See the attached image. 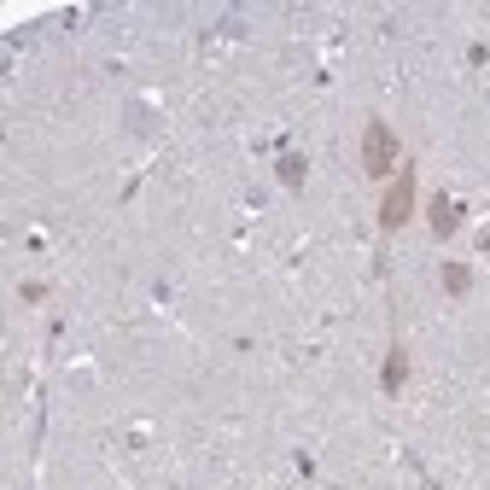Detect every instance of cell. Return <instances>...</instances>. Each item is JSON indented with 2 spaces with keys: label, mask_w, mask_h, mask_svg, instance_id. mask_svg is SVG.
<instances>
[{
  "label": "cell",
  "mask_w": 490,
  "mask_h": 490,
  "mask_svg": "<svg viewBox=\"0 0 490 490\" xmlns=\"http://www.w3.org/2000/svg\"><path fill=\"white\" fill-rule=\"evenodd\" d=\"M455 222H461V205H455V199H438V205H432V228H438V234H450Z\"/></svg>",
  "instance_id": "3957f363"
},
{
  "label": "cell",
  "mask_w": 490,
  "mask_h": 490,
  "mask_svg": "<svg viewBox=\"0 0 490 490\" xmlns=\"http://www.w3.org/2000/svg\"><path fill=\"white\" fill-rule=\"evenodd\" d=\"M281 181H286V187H304V158H286V163H281Z\"/></svg>",
  "instance_id": "277c9868"
},
{
  "label": "cell",
  "mask_w": 490,
  "mask_h": 490,
  "mask_svg": "<svg viewBox=\"0 0 490 490\" xmlns=\"http://www.w3.org/2000/svg\"><path fill=\"white\" fill-rule=\"evenodd\" d=\"M397 380H403V350L391 356V368H385V391H397Z\"/></svg>",
  "instance_id": "5b68a950"
},
{
  "label": "cell",
  "mask_w": 490,
  "mask_h": 490,
  "mask_svg": "<svg viewBox=\"0 0 490 490\" xmlns=\"http://www.w3.org/2000/svg\"><path fill=\"white\" fill-rule=\"evenodd\" d=\"M444 286L450 292H467V269H444Z\"/></svg>",
  "instance_id": "8992f818"
},
{
  "label": "cell",
  "mask_w": 490,
  "mask_h": 490,
  "mask_svg": "<svg viewBox=\"0 0 490 490\" xmlns=\"http://www.w3.org/2000/svg\"><path fill=\"white\" fill-rule=\"evenodd\" d=\"M408 216H415V170H403L397 181H391V193H385V205H380V228L391 234V228H403Z\"/></svg>",
  "instance_id": "6da1fadb"
},
{
  "label": "cell",
  "mask_w": 490,
  "mask_h": 490,
  "mask_svg": "<svg viewBox=\"0 0 490 490\" xmlns=\"http://www.w3.org/2000/svg\"><path fill=\"white\" fill-rule=\"evenodd\" d=\"M397 163V140H391L385 123H368V140H362V170L368 175H385Z\"/></svg>",
  "instance_id": "7a4b0ae2"
}]
</instances>
